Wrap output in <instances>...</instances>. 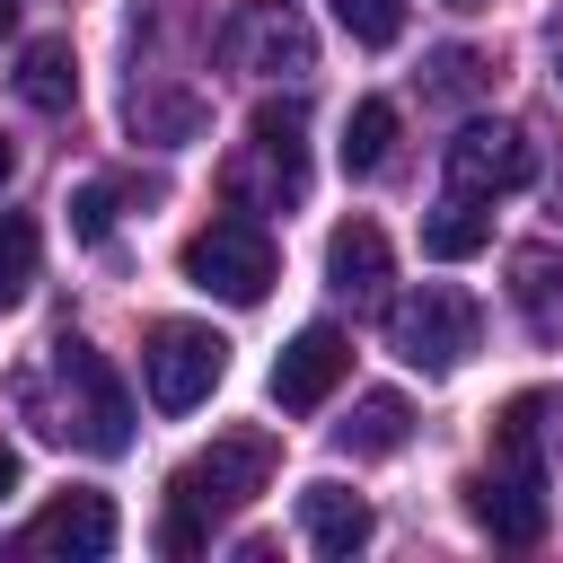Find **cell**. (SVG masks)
<instances>
[{
	"mask_svg": "<svg viewBox=\"0 0 563 563\" xmlns=\"http://www.w3.org/2000/svg\"><path fill=\"white\" fill-rule=\"evenodd\" d=\"M18 405H26V422H35L44 440H70V449H88V457H123V449H132V396H123V378L106 369V352H88L79 334H62V343L44 352V369L18 387Z\"/></svg>",
	"mask_w": 563,
	"mask_h": 563,
	"instance_id": "cell-1",
	"label": "cell"
},
{
	"mask_svg": "<svg viewBox=\"0 0 563 563\" xmlns=\"http://www.w3.org/2000/svg\"><path fill=\"white\" fill-rule=\"evenodd\" d=\"M273 466H282L273 431H220L211 449H194V457L167 475V528H158V545H167V554H202V537H211L220 519H238V510L273 484Z\"/></svg>",
	"mask_w": 563,
	"mask_h": 563,
	"instance_id": "cell-2",
	"label": "cell"
},
{
	"mask_svg": "<svg viewBox=\"0 0 563 563\" xmlns=\"http://www.w3.org/2000/svg\"><path fill=\"white\" fill-rule=\"evenodd\" d=\"M537 431H545V396H510L501 431H493V466L466 484V510L493 528V545H537L545 537V457H537Z\"/></svg>",
	"mask_w": 563,
	"mask_h": 563,
	"instance_id": "cell-3",
	"label": "cell"
},
{
	"mask_svg": "<svg viewBox=\"0 0 563 563\" xmlns=\"http://www.w3.org/2000/svg\"><path fill=\"white\" fill-rule=\"evenodd\" d=\"M185 282L211 290V299H229V308H255L282 282V246H273V229L255 211H229V220H211V229L185 238Z\"/></svg>",
	"mask_w": 563,
	"mask_h": 563,
	"instance_id": "cell-4",
	"label": "cell"
},
{
	"mask_svg": "<svg viewBox=\"0 0 563 563\" xmlns=\"http://www.w3.org/2000/svg\"><path fill=\"white\" fill-rule=\"evenodd\" d=\"M475 334H484V317H475V299L449 290V282H422L413 299L387 308V352H396L405 369H422V378H449V369L475 352Z\"/></svg>",
	"mask_w": 563,
	"mask_h": 563,
	"instance_id": "cell-5",
	"label": "cell"
},
{
	"mask_svg": "<svg viewBox=\"0 0 563 563\" xmlns=\"http://www.w3.org/2000/svg\"><path fill=\"white\" fill-rule=\"evenodd\" d=\"M299 132H308L299 97H264L255 123H246V158H229V202H273V211L299 202V185H308Z\"/></svg>",
	"mask_w": 563,
	"mask_h": 563,
	"instance_id": "cell-6",
	"label": "cell"
},
{
	"mask_svg": "<svg viewBox=\"0 0 563 563\" xmlns=\"http://www.w3.org/2000/svg\"><path fill=\"white\" fill-rule=\"evenodd\" d=\"M220 369H229V343H220L211 325H194V317H158L150 343H141V387H150L158 413H194V405H211Z\"/></svg>",
	"mask_w": 563,
	"mask_h": 563,
	"instance_id": "cell-7",
	"label": "cell"
},
{
	"mask_svg": "<svg viewBox=\"0 0 563 563\" xmlns=\"http://www.w3.org/2000/svg\"><path fill=\"white\" fill-rule=\"evenodd\" d=\"M220 53H229V70H246V79H308V70H317V35H308V18H299L290 0H246V9L229 18Z\"/></svg>",
	"mask_w": 563,
	"mask_h": 563,
	"instance_id": "cell-8",
	"label": "cell"
},
{
	"mask_svg": "<svg viewBox=\"0 0 563 563\" xmlns=\"http://www.w3.org/2000/svg\"><path fill=\"white\" fill-rule=\"evenodd\" d=\"M528 176H537V150H528L519 123H493V114L457 123V141H449V194H519Z\"/></svg>",
	"mask_w": 563,
	"mask_h": 563,
	"instance_id": "cell-9",
	"label": "cell"
},
{
	"mask_svg": "<svg viewBox=\"0 0 563 563\" xmlns=\"http://www.w3.org/2000/svg\"><path fill=\"white\" fill-rule=\"evenodd\" d=\"M343 369H352L343 325H299V334L282 343V361H273V405H282V413H317V405L343 387Z\"/></svg>",
	"mask_w": 563,
	"mask_h": 563,
	"instance_id": "cell-10",
	"label": "cell"
},
{
	"mask_svg": "<svg viewBox=\"0 0 563 563\" xmlns=\"http://www.w3.org/2000/svg\"><path fill=\"white\" fill-rule=\"evenodd\" d=\"M26 554H70V563H106L114 554V501L106 493H62V501H44L35 519H26V537H18Z\"/></svg>",
	"mask_w": 563,
	"mask_h": 563,
	"instance_id": "cell-11",
	"label": "cell"
},
{
	"mask_svg": "<svg viewBox=\"0 0 563 563\" xmlns=\"http://www.w3.org/2000/svg\"><path fill=\"white\" fill-rule=\"evenodd\" d=\"M387 273H396V255H387V229H378V220H343V229L325 238V282H334V299L378 308V299H387Z\"/></svg>",
	"mask_w": 563,
	"mask_h": 563,
	"instance_id": "cell-12",
	"label": "cell"
},
{
	"mask_svg": "<svg viewBox=\"0 0 563 563\" xmlns=\"http://www.w3.org/2000/svg\"><path fill=\"white\" fill-rule=\"evenodd\" d=\"M299 528H308V545H317L325 563H352V554L369 545L378 519H369L361 493H343V484H308V493H299Z\"/></svg>",
	"mask_w": 563,
	"mask_h": 563,
	"instance_id": "cell-13",
	"label": "cell"
},
{
	"mask_svg": "<svg viewBox=\"0 0 563 563\" xmlns=\"http://www.w3.org/2000/svg\"><path fill=\"white\" fill-rule=\"evenodd\" d=\"M18 97L35 114H70L79 106V53H70V35H35L18 53Z\"/></svg>",
	"mask_w": 563,
	"mask_h": 563,
	"instance_id": "cell-14",
	"label": "cell"
},
{
	"mask_svg": "<svg viewBox=\"0 0 563 563\" xmlns=\"http://www.w3.org/2000/svg\"><path fill=\"white\" fill-rule=\"evenodd\" d=\"M405 431H413V405H405L396 387H369V396H352V413L334 422V449H343V457H387V449H405Z\"/></svg>",
	"mask_w": 563,
	"mask_h": 563,
	"instance_id": "cell-15",
	"label": "cell"
},
{
	"mask_svg": "<svg viewBox=\"0 0 563 563\" xmlns=\"http://www.w3.org/2000/svg\"><path fill=\"white\" fill-rule=\"evenodd\" d=\"M510 299H519V317H528L537 343H563V255L554 246H528L510 264Z\"/></svg>",
	"mask_w": 563,
	"mask_h": 563,
	"instance_id": "cell-16",
	"label": "cell"
},
{
	"mask_svg": "<svg viewBox=\"0 0 563 563\" xmlns=\"http://www.w3.org/2000/svg\"><path fill=\"white\" fill-rule=\"evenodd\" d=\"M484 246H493L484 194H449V202L422 220V255H431V264H466V255H484Z\"/></svg>",
	"mask_w": 563,
	"mask_h": 563,
	"instance_id": "cell-17",
	"label": "cell"
},
{
	"mask_svg": "<svg viewBox=\"0 0 563 563\" xmlns=\"http://www.w3.org/2000/svg\"><path fill=\"white\" fill-rule=\"evenodd\" d=\"M387 150H396V106H387V97H361V106L343 114V141H334L343 176H378Z\"/></svg>",
	"mask_w": 563,
	"mask_h": 563,
	"instance_id": "cell-18",
	"label": "cell"
},
{
	"mask_svg": "<svg viewBox=\"0 0 563 563\" xmlns=\"http://www.w3.org/2000/svg\"><path fill=\"white\" fill-rule=\"evenodd\" d=\"M26 290H35V220L0 211V308H18Z\"/></svg>",
	"mask_w": 563,
	"mask_h": 563,
	"instance_id": "cell-19",
	"label": "cell"
},
{
	"mask_svg": "<svg viewBox=\"0 0 563 563\" xmlns=\"http://www.w3.org/2000/svg\"><path fill=\"white\" fill-rule=\"evenodd\" d=\"M334 18H343L352 44H396L405 35V0H334Z\"/></svg>",
	"mask_w": 563,
	"mask_h": 563,
	"instance_id": "cell-20",
	"label": "cell"
},
{
	"mask_svg": "<svg viewBox=\"0 0 563 563\" xmlns=\"http://www.w3.org/2000/svg\"><path fill=\"white\" fill-rule=\"evenodd\" d=\"M70 229H79L88 246H106V238H114V185H106V176H88V185L70 194Z\"/></svg>",
	"mask_w": 563,
	"mask_h": 563,
	"instance_id": "cell-21",
	"label": "cell"
},
{
	"mask_svg": "<svg viewBox=\"0 0 563 563\" xmlns=\"http://www.w3.org/2000/svg\"><path fill=\"white\" fill-rule=\"evenodd\" d=\"M475 79H484V62H475V53H440V62H431V88H440V97H466Z\"/></svg>",
	"mask_w": 563,
	"mask_h": 563,
	"instance_id": "cell-22",
	"label": "cell"
},
{
	"mask_svg": "<svg viewBox=\"0 0 563 563\" xmlns=\"http://www.w3.org/2000/svg\"><path fill=\"white\" fill-rule=\"evenodd\" d=\"M9 493H18V449L0 440V501H9Z\"/></svg>",
	"mask_w": 563,
	"mask_h": 563,
	"instance_id": "cell-23",
	"label": "cell"
},
{
	"mask_svg": "<svg viewBox=\"0 0 563 563\" xmlns=\"http://www.w3.org/2000/svg\"><path fill=\"white\" fill-rule=\"evenodd\" d=\"M9 176H18V141L0 132V185H9Z\"/></svg>",
	"mask_w": 563,
	"mask_h": 563,
	"instance_id": "cell-24",
	"label": "cell"
},
{
	"mask_svg": "<svg viewBox=\"0 0 563 563\" xmlns=\"http://www.w3.org/2000/svg\"><path fill=\"white\" fill-rule=\"evenodd\" d=\"M545 53H554V79H563V18L545 26Z\"/></svg>",
	"mask_w": 563,
	"mask_h": 563,
	"instance_id": "cell-25",
	"label": "cell"
},
{
	"mask_svg": "<svg viewBox=\"0 0 563 563\" xmlns=\"http://www.w3.org/2000/svg\"><path fill=\"white\" fill-rule=\"evenodd\" d=\"M9 18H18V0H0V26H9Z\"/></svg>",
	"mask_w": 563,
	"mask_h": 563,
	"instance_id": "cell-26",
	"label": "cell"
},
{
	"mask_svg": "<svg viewBox=\"0 0 563 563\" xmlns=\"http://www.w3.org/2000/svg\"><path fill=\"white\" fill-rule=\"evenodd\" d=\"M457 9H484V0H457Z\"/></svg>",
	"mask_w": 563,
	"mask_h": 563,
	"instance_id": "cell-27",
	"label": "cell"
}]
</instances>
